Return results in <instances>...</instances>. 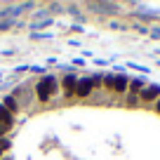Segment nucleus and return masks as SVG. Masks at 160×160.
Returning a JSON list of instances; mask_svg holds the SVG:
<instances>
[{"label":"nucleus","instance_id":"2eb2a0df","mask_svg":"<svg viewBox=\"0 0 160 160\" xmlns=\"http://www.w3.org/2000/svg\"><path fill=\"white\" fill-rule=\"evenodd\" d=\"M7 148H10V141H7V139H0V151H7Z\"/></svg>","mask_w":160,"mask_h":160},{"label":"nucleus","instance_id":"a211bd4d","mask_svg":"<svg viewBox=\"0 0 160 160\" xmlns=\"http://www.w3.org/2000/svg\"><path fill=\"white\" fill-rule=\"evenodd\" d=\"M155 111H158V113H160V99L155 101Z\"/></svg>","mask_w":160,"mask_h":160},{"label":"nucleus","instance_id":"ddd939ff","mask_svg":"<svg viewBox=\"0 0 160 160\" xmlns=\"http://www.w3.org/2000/svg\"><path fill=\"white\" fill-rule=\"evenodd\" d=\"M104 85L108 87V90H113V75H106V78H104Z\"/></svg>","mask_w":160,"mask_h":160},{"label":"nucleus","instance_id":"dca6fc26","mask_svg":"<svg viewBox=\"0 0 160 160\" xmlns=\"http://www.w3.org/2000/svg\"><path fill=\"white\" fill-rule=\"evenodd\" d=\"M134 31H137V33H148V28H146V26H141V24H137Z\"/></svg>","mask_w":160,"mask_h":160},{"label":"nucleus","instance_id":"6e6552de","mask_svg":"<svg viewBox=\"0 0 160 160\" xmlns=\"http://www.w3.org/2000/svg\"><path fill=\"white\" fill-rule=\"evenodd\" d=\"M0 125H7V127H12V113L5 108V106H0Z\"/></svg>","mask_w":160,"mask_h":160},{"label":"nucleus","instance_id":"9b49d317","mask_svg":"<svg viewBox=\"0 0 160 160\" xmlns=\"http://www.w3.org/2000/svg\"><path fill=\"white\" fill-rule=\"evenodd\" d=\"M14 26H19L14 19H2V21H0V28H2V31H7V28H14Z\"/></svg>","mask_w":160,"mask_h":160},{"label":"nucleus","instance_id":"f8f14e48","mask_svg":"<svg viewBox=\"0 0 160 160\" xmlns=\"http://www.w3.org/2000/svg\"><path fill=\"white\" fill-rule=\"evenodd\" d=\"M47 26H52V19H42V21H38V24H33L31 28L38 31V28H47Z\"/></svg>","mask_w":160,"mask_h":160},{"label":"nucleus","instance_id":"423d86ee","mask_svg":"<svg viewBox=\"0 0 160 160\" xmlns=\"http://www.w3.org/2000/svg\"><path fill=\"white\" fill-rule=\"evenodd\" d=\"M127 85H130V80L125 75H113V92H125Z\"/></svg>","mask_w":160,"mask_h":160},{"label":"nucleus","instance_id":"20e7f679","mask_svg":"<svg viewBox=\"0 0 160 160\" xmlns=\"http://www.w3.org/2000/svg\"><path fill=\"white\" fill-rule=\"evenodd\" d=\"M92 78H82V80H78V85H75V94L78 97H90V92H92Z\"/></svg>","mask_w":160,"mask_h":160},{"label":"nucleus","instance_id":"39448f33","mask_svg":"<svg viewBox=\"0 0 160 160\" xmlns=\"http://www.w3.org/2000/svg\"><path fill=\"white\" fill-rule=\"evenodd\" d=\"M61 85H64V94L66 97H73L75 94V85H78V78H75V75H66V78L61 80Z\"/></svg>","mask_w":160,"mask_h":160},{"label":"nucleus","instance_id":"1a4fd4ad","mask_svg":"<svg viewBox=\"0 0 160 160\" xmlns=\"http://www.w3.org/2000/svg\"><path fill=\"white\" fill-rule=\"evenodd\" d=\"M127 90L134 92V94H137V92H141V90H144V80H141V78H134V80L130 82V87H127Z\"/></svg>","mask_w":160,"mask_h":160},{"label":"nucleus","instance_id":"9d476101","mask_svg":"<svg viewBox=\"0 0 160 160\" xmlns=\"http://www.w3.org/2000/svg\"><path fill=\"white\" fill-rule=\"evenodd\" d=\"M2 106H5V108L10 111V113H17V111H19V104H17V99H12V97H7Z\"/></svg>","mask_w":160,"mask_h":160},{"label":"nucleus","instance_id":"7ed1b4c3","mask_svg":"<svg viewBox=\"0 0 160 160\" xmlns=\"http://www.w3.org/2000/svg\"><path fill=\"white\" fill-rule=\"evenodd\" d=\"M139 94H141L144 101H158L160 99V85H148V87H144Z\"/></svg>","mask_w":160,"mask_h":160},{"label":"nucleus","instance_id":"f257e3e1","mask_svg":"<svg viewBox=\"0 0 160 160\" xmlns=\"http://www.w3.org/2000/svg\"><path fill=\"white\" fill-rule=\"evenodd\" d=\"M54 92H57V80H54V75H45V78L35 85V97H38V101H50Z\"/></svg>","mask_w":160,"mask_h":160},{"label":"nucleus","instance_id":"f03ea898","mask_svg":"<svg viewBox=\"0 0 160 160\" xmlns=\"http://www.w3.org/2000/svg\"><path fill=\"white\" fill-rule=\"evenodd\" d=\"M87 10L97 14H120V5L115 2H87Z\"/></svg>","mask_w":160,"mask_h":160},{"label":"nucleus","instance_id":"4468645a","mask_svg":"<svg viewBox=\"0 0 160 160\" xmlns=\"http://www.w3.org/2000/svg\"><path fill=\"white\" fill-rule=\"evenodd\" d=\"M151 38H160V26H155V28H148Z\"/></svg>","mask_w":160,"mask_h":160},{"label":"nucleus","instance_id":"0eeeda50","mask_svg":"<svg viewBox=\"0 0 160 160\" xmlns=\"http://www.w3.org/2000/svg\"><path fill=\"white\" fill-rule=\"evenodd\" d=\"M21 10H24V2L21 5H14V7H5V10L0 12V17H7V19H14V17L21 14Z\"/></svg>","mask_w":160,"mask_h":160},{"label":"nucleus","instance_id":"f3484780","mask_svg":"<svg viewBox=\"0 0 160 160\" xmlns=\"http://www.w3.org/2000/svg\"><path fill=\"white\" fill-rule=\"evenodd\" d=\"M7 132H10V127H7V125H0V139H2V134H7Z\"/></svg>","mask_w":160,"mask_h":160}]
</instances>
